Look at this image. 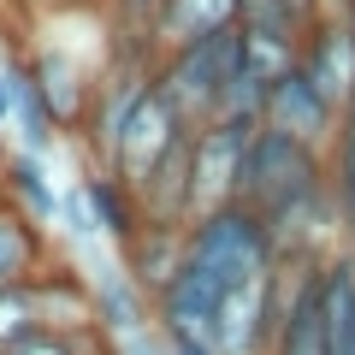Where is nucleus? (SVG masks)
<instances>
[{"instance_id": "nucleus-1", "label": "nucleus", "mask_w": 355, "mask_h": 355, "mask_svg": "<svg viewBox=\"0 0 355 355\" xmlns=\"http://www.w3.org/2000/svg\"><path fill=\"white\" fill-rule=\"evenodd\" d=\"M237 71H243V60H237V24H231V30H214V36H196L184 48L160 53L154 60V95L190 130H202V125H214L219 95L231 89Z\"/></svg>"}, {"instance_id": "nucleus-2", "label": "nucleus", "mask_w": 355, "mask_h": 355, "mask_svg": "<svg viewBox=\"0 0 355 355\" xmlns=\"http://www.w3.org/2000/svg\"><path fill=\"white\" fill-rule=\"evenodd\" d=\"M184 137H190V125H184V119H178L172 107H166L160 95L148 89V95H142V101L119 119V130L107 137V148H101L107 166H101V172L125 178V184H142V178H148Z\"/></svg>"}, {"instance_id": "nucleus-3", "label": "nucleus", "mask_w": 355, "mask_h": 355, "mask_svg": "<svg viewBox=\"0 0 355 355\" xmlns=\"http://www.w3.org/2000/svg\"><path fill=\"white\" fill-rule=\"evenodd\" d=\"M249 137L254 130H243V125L190 130V219H207V214H219V207H237Z\"/></svg>"}, {"instance_id": "nucleus-4", "label": "nucleus", "mask_w": 355, "mask_h": 355, "mask_svg": "<svg viewBox=\"0 0 355 355\" xmlns=\"http://www.w3.org/2000/svg\"><path fill=\"white\" fill-rule=\"evenodd\" d=\"M266 355H331L320 326V261H279V326Z\"/></svg>"}, {"instance_id": "nucleus-5", "label": "nucleus", "mask_w": 355, "mask_h": 355, "mask_svg": "<svg viewBox=\"0 0 355 355\" xmlns=\"http://www.w3.org/2000/svg\"><path fill=\"white\" fill-rule=\"evenodd\" d=\"M338 125H343V113L308 83L302 71H296V65L266 89V101H261V130L296 137V142H308V148H326V142L338 137Z\"/></svg>"}, {"instance_id": "nucleus-6", "label": "nucleus", "mask_w": 355, "mask_h": 355, "mask_svg": "<svg viewBox=\"0 0 355 355\" xmlns=\"http://www.w3.org/2000/svg\"><path fill=\"white\" fill-rule=\"evenodd\" d=\"M296 71L326 95L338 113H349L355 101V24L349 18H326L302 36V53H296Z\"/></svg>"}, {"instance_id": "nucleus-7", "label": "nucleus", "mask_w": 355, "mask_h": 355, "mask_svg": "<svg viewBox=\"0 0 355 355\" xmlns=\"http://www.w3.org/2000/svg\"><path fill=\"white\" fill-rule=\"evenodd\" d=\"M30 314H36L42 331H65V338H95V331H101L89 279H77V272H65V266L30 272Z\"/></svg>"}, {"instance_id": "nucleus-8", "label": "nucleus", "mask_w": 355, "mask_h": 355, "mask_svg": "<svg viewBox=\"0 0 355 355\" xmlns=\"http://www.w3.org/2000/svg\"><path fill=\"white\" fill-rule=\"evenodd\" d=\"M178 249H184V225H148V219H142V225L119 243V266H125V279L154 302V296L172 284V272H178Z\"/></svg>"}, {"instance_id": "nucleus-9", "label": "nucleus", "mask_w": 355, "mask_h": 355, "mask_svg": "<svg viewBox=\"0 0 355 355\" xmlns=\"http://www.w3.org/2000/svg\"><path fill=\"white\" fill-rule=\"evenodd\" d=\"M243 18V0H160L148 24V48L172 53L196 36H214V30H231Z\"/></svg>"}, {"instance_id": "nucleus-10", "label": "nucleus", "mask_w": 355, "mask_h": 355, "mask_svg": "<svg viewBox=\"0 0 355 355\" xmlns=\"http://www.w3.org/2000/svg\"><path fill=\"white\" fill-rule=\"evenodd\" d=\"M24 71H30V83L42 89V101H48V113H53V125H77V119L89 113V95H95V83H89L83 71H77V60H65L60 48H36L24 60Z\"/></svg>"}, {"instance_id": "nucleus-11", "label": "nucleus", "mask_w": 355, "mask_h": 355, "mask_svg": "<svg viewBox=\"0 0 355 355\" xmlns=\"http://www.w3.org/2000/svg\"><path fill=\"white\" fill-rule=\"evenodd\" d=\"M0 202L18 207V214L30 219V225H60V190L48 184V172H42V154H12V160L0 166Z\"/></svg>"}, {"instance_id": "nucleus-12", "label": "nucleus", "mask_w": 355, "mask_h": 355, "mask_svg": "<svg viewBox=\"0 0 355 355\" xmlns=\"http://www.w3.org/2000/svg\"><path fill=\"white\" fill-rule=\"evenodd\" d=\"M6 130H12V142H18V154H42L53 142V113H48V101H42V89L30 83V71H24V60H12L6 65Z\"/></svg>"}, {"instance_id": "nucleus-13", "label": "nucleus", "mask_w": 355, "mask_h": 355, "mask_svg": "<svg viewBox=\"0 0 355 355\" xmlns=\"http://www.w3.org/2000/svg\"><path fill=\"white\" fill-rule=\"evenodd\" d=\"M320 326L331 355H355V254L320 266Z\"/></svg>"}, {"instance_id": "nucleus-14", "label": "nucleus", "mask_w": 355, "mask_h": 355, "mask_svg": "<svg viewBox=\"0 0 355 355\" xmlns=\"http://www.w3.org/2000/svg\"><path fill=\"white\" fill-rule=\"evenodd\" d=\"M42 225H30L18 207L0 202V291L6 284H24L30 272H42Z\"/></svg>"}, {"instance_id": "nucleus-15", "label": "nucleus", "mask_w": 355, "mask_h": 355, "mask_svg": "<svg viewBox=\"0 0 355 355\" xmlns=\"http://www.w3.org/2000/svg\"><path fill=\"white\" fill-rule=\"evenodd\" d=\"M0 355H107V331H95V338H65V331L30 326L24 338H12Z\"/></svg>"}, {"instance_id": "nucleus-16", "label": "nucleus", "mask_w": 355, "mask_h": 355, "mask_svg": "<svg viewBox=\"0 0 355 355\" xmlns=\"http://www.w3.org/2000/svg\"><path fill=\"white\" fill-rule=\"evenodd\" d=\"M30 326H36V314H30V279L6 284V291H0V349H6L12 338H24Z\"/></svg>"}, {"instance_id": "nucleus-17", "label": "nucleus", "mask_w": 355, "mask_h": 355, "mask_svg": "<svg viewBox=\"0 0 355 355\" xmlns=\"http://www.w3.org/2000/svg\"><path fill=\"white\" fill-rule=\"evenodd\" d=\"M272 6H279V12L291 18V24L302 30V36H308L314 24H320V0H272Z\"/></svg>"}, {"instance_id": "nucleus-18", "label": "nucleus", "mask_w": 355, "mask_h": 355, "mask_svg": "<svg viewBox=\"0 0 355 355\" xmlns=\"http://www.w3.org/2000/svg\"><path fill=\"white\" fill-rule=\"evenodd\" d=\"M349 225H355V202H349Z\"/></svg>"}]
</instances>
